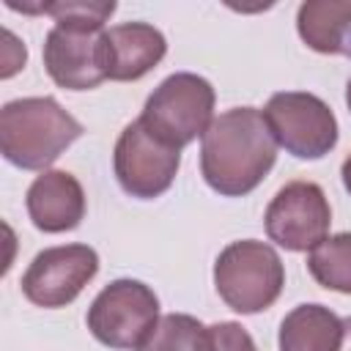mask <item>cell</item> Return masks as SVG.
<instances>
[{
  "instance_id": "cell-1",
  "label": "cell",
  "mask_w": 351,
  "mask_h": 351,
  "mask_svg": "<svg viewBox=\"0 0 351 351\" xmlns=\"http://www.w3.org/2000/svg\"><path fill=\"white\" fill-rule=\"evenodd\" d=\"M277 143L255 107L219 112L200 137V173L222 197L250 195L274 167Z\"/></svg>"
},
{
  "instance_id": "cell-20",
  "label": "cell",
  "mask_w": 351,
  "mask_h": 351,
  "mask_svg": "<svg viewBox=\"0 0 351 351\" xmlns=\"http://www.w3.org/2000/svg\"><path fill=\"white\" fill-rule=\"evenodd\" d=\"M340 178H343V186H346V192L351 195V154L343 159V165H340Z\"/></svg>"
},
{
  "instance_id": "cell-14",
  "label": "cell",
  "mask_w": 351,
  "mask_h": 351,
  "mask_svg": "<svg viewBox=\"0 0 351 351\" xmlns=\"http://www.w3.org/2000/svg\"><path fill=\"white\" fill-rule=\"evenodd\" d=\"M343 318L318 302L296 304L280 324V351H340Z\"/></svg>"
},
{
  "instance_id": "cell-9",
  "label": "cell",
  "mask_w": 351,
  "mask_h": 351,
  "mask_svg": "<svg viewBox=\"0 0 351 351\" xmlns=\"http://www.w3.org/2000/svg\"><path fill=\"white\" fill-rule=\"evenodd\" d=\"M99 255L88 244H60L41 250L22 274V293L36 307H66L96 277Z\"/></svg>"
},
{
  "instance_id": "cell-21",
  "label": "cell",
  "mask_w": 351,
  "mask_h": 351,
  "mask_svg": "<svg viewBox=\"0 0 351 351\" xmlns=\"http://www.w3.org/2000/svg\"><path fill=\"white\" fill-rule=\"evenodd\" d=\"M340 351H351V315L343 318V343H340Z\"/></svg>"
},
{
  "instance_id": "cell-8",
  "label": "cell",
  "mask_w": 351,
  "mask_h": 351,
  "mask_svg": "<svg viewBox=\"0 0 351 351\" xmlns=\"http://www.w3.org/2000/svg\"><path fill=\"white\" fill-rule=\"evenodd\" d=\"M263 225L269 239L288 252H307L329 236L332 208L315 181H291L266 206Z\"/></svg>"
},
{
  "instance_id": "cell-18",
  "label": "cell",
  "mask_w": 351,
  "mask_h": 351,
  "mask_svg": "<svg viewBox=\"0 0 351 351\" xmlns=\"http://www.w3.org/2000/svg\"><path fill=\"white\" fill-rule=\"evenodd\" d=\"M214 351H258L252 335L236 321H219L211 326Z\"/></svg>"
},
{
  "instance_id": "cell-7",
  "label": "cell",
  "mask_w": 351,
  "mask_h": 351,
  "mask_svg": "<svg viewBox=\"0 0 351 351\" xmlns=\"http://www.w3.org/2000/svg\"><path fill=\"white\" fill-rule=\"evenodd\" d=\"M121 189L137 200H154L170 189L181 167V148L159 140L140 118L126 123L112 151Z\"/></svg>"
},
{
  "instance_id": "cell-16",
  "label": "cell",
  "mask_w": 351,
  "mask_h": 351,
  "mask_svg": "<svg viewBox=\"0 0 351 351\" xmlns=\"http://www.w3.org/2000/svg\"><path fill=\"white\" fill-rule=\"evenodd\" d=\"M307 271L313 280L337 293H351V233L326 236L307 255Z\"/></svg>"
},
{
  "instance_id": "cell-19",
  "label": "cell",
  "mask_w": 351,
  "mask_h": 351,
  "mask_svg": "<svg viewBox=\"0 0 351 351\" xmlns=\"http://www.w3.org/2000/svg\"><path fill=\"white\" fill-rule=\"evenodd\" d=\"M3 36H5L8 47H5V66H3L0 77H11L14 71H19V69L25 66V60H27V49H25V44H19V41L14 38L11 30H5Z\"/></svg>"
},
{
  "instance_id": "cell-10",
  "label": "cell",
  "mask_w": 351,
  "mask_h": 351,
  "mask_svg": "<svg viewBox=\"0 0 351 351\" xmlns=\"http://www.w3.org/2000/svg\"><path fill=\"white\" fill-rule=\"evenodd\" d=\"M104 30H85L71 25H55L44 38V69L55 85L66 90H90L107 80Z\"/></svg>"
},
{
  "instance_id": "cell-13",
  "label": "cell",
  "mask_w": 351,
  "mask_h": 351,
  "mask_svg": "<svg viewBox=\"0 0 351 351\" xmlns=\"http://www.w3.org/2000/svg\"><path fill=\"white\" fill-rule=\"evenodd\" d=\"M299 38L321 55L351 58V3L348 0H307L296 11Z\"/></svg>"
},
{
  "instance_id": "cell-5",
  "label": "cell",
  "mask_w": 351,
  "mask_h": 351,
  "mask_svg": "<svg viewBox=\"0 0 351 351\" xmlns=\"http://www.w3.org/2000/svg\"><path fill=\"white\" fill-rule=\"evenodd\" d=\"M156 293L132 277L112 280L90 302L85 324L90 335L115 351H140L159 321Z\"/></svg>"
},
{
  "instance_id": "cell-2",
  "label": "cell",
  "mask_w": 351,
  "mask_h": 351,
  "mask_svg": "<svg viewBox=\"0 0 351 351\" xmlns=\"http://www.w3.org/2000/svg\"><path fill=\"white\" fill-rule=\"evenodd\" d=\"M77 137L82 123L52 96L5 101L0 110V154L22 170H47Z\"/></svg>"
},
{
  "instance_id": "cell-22",
  "label": "cell",
  "mask_w": 351,
  "mask_h": 351,
  "mask_svg": "<svg viewBox=\"0 0 351 351\" xmlns=\"http://www.w3.org/2000/svg\"><path fill=\"white\" fill-rule=\"evenodd\" d=\"M346 104H348V112H351V80H348V85H346Z\"/></svg>"
},
{
  "instance_id": "cell-6",
  "label": "cell",
  "mask_w": 351,
  "mask_h": 351,
  "mask_svg": "<svg viewBox=\"0 0 351 351\" xmlns=\"http://www.w3.org/2000/svg\"><path fill=\"white\" fill-rule=\"evenodd\" d=\"M263 121L280 148L296 159H321L337 145L332 107L307 90H280L263 107Z\"/></svg>"
},
{
  "instance_id": "cell-4",
  "label": "cell",
  "mask_w": 351,
  "mask_h": 351,
  "mask_svg": "<svg viewBox=\"0 0 351 351\" xmlns=\"http://www.w3.org/2000/svg\"><path fill=\"white\" fill-rule=\"evenodd\" d=\"M214 101L217 93L206 77L176 71L151 90L140 121L167 145L184 148L208 132L214 121Z\"/></svg>"
},
{
  "instance_id": "cell-17",
  "label": "cell",
  "mask_w": 351,
  "mask_h": 351,
  "mask_svg": "<svg viewBox=\"0 0 351 351\" xmlns=\"http://www.w3.org/2000/svg\"><path fill=\"white\" fill-rule=\"evenodd\" d=\"M8 8L25 11V14H49L55 16V25H71L85 30H104V22L112 16L115 3H99V0H55V3H36V5H19L14 0H5Z\"/></svg>"
},
{
  "instance_id": "cell-3",
  "label": "cell",
  "mask_w": 351,
  "mask_h": 351,
  "mask_svg": "<svg viewBox=\"0 0 351 351\" xmlns=\"http://www.w3.org/2000/svg\"><path fill=\"white\" fill-rule=\"evenodd\" d=\"M282 285L285 266L277 250L266 241H230L214 261V288L219 299L241 315L271 307L280 299Z\"/></svg>"
},
{
  "instance_id": "cell-11",
  "label": "cell",
  "mask_w": 351,
  "mask_h": 351,
  "mask_svg": "<svg viewBox=\"0 0 351 351\" xmlns=\"http://www.w3.org/2000/svg\"><path fill=\"white\" fill-rule=\"evenodd\" d=\"M107 80L132 82L145 77L167 52V41L159 27L148 22H123L101 33Z\"/></svg>"
},
{
  "instance_id": "cell-12",
  "label": "cell",
  "mask_w": 351,
  "mask_h": 351,
  "mask_svg": "<svg viewBox=\"0 0 351 351\" xmlns=\"http://www.w3.org/2000/svg\"><path fill=\"white\" fill-rule=\"evenodd\" d=\"M30 222L44 233L74 230L85 217V189L66 170H44L25 195Z\"/></svg>"
},
{
  "instance_id": "cell-15",
  "label": "cell",
  "mask_w": 351,
  "mask_h": 351,
  "mask_svg": "<svg viewBox=\"0 0 351 351\" xmlns=\"http://www.w3.org/2000/svg\"><path fill=\"white\" fill-rule=\"evenodd\" d=\"M140 351H214L211 326L189 313H167L156 321Z\"/></svg>"
}]
</instances>
